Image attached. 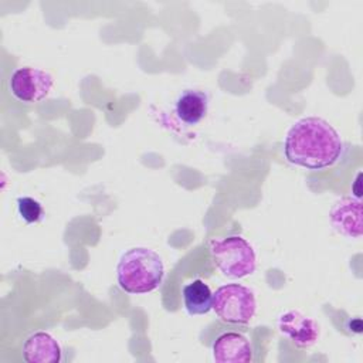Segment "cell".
Instances as JSON below:
<instances>
[{
	"instance_id": "cell-4",
	"label": "cell",
	"mask_w": 363,
	"mask_h": 363,
	"mask_svg": "<svg viewBox=\"0 0 363 363\" xmlns=\"http://www.w3.org/2000/svg\"><path fill=\"white\" fill-rule=\"evenodd\" d=\"M213 309L216 315L230 325H247L257 311L254 292L240 284H225L213 294Z\"/></svg>"
},
{
	"instance_id": "cell-2",
	"label": "cell",
	"mask_w": 363,
	"mask_h": 363,
	"mask_svg": "<svg viewBox=\"0 0 363 363\" xmlns=\"http://www.w3.org/2000/svg\"><path fill=\"white\" fill-rule=\"evenodd\" d=\"M164 277V265L157 252L146 247H133L122 254L116 265L118 285L133 295L147 294L159 288Z\"/></svg>"
},
{
	"instance_id": "cell-8",
	"label": "cell",
	"mask_w": 363,
	"mask_h": 363,
	"mask_svg": "<svg viewBox=\"0 0 363 363\" xmlns=\"http://www.w3.org/2000/svg\"><path fill=\"white\" fill-rule=\"evenodd\" d=\"M217 363H248L252 360L251 342L238 332H224L211 345Z\"/></svg>"
},
{
	"instance_id": "cell-5",
	"label": "cell",
	"mask_w": 363,
	"mask_h": 363,
	"mask_svg": "<svg viewBox=\"0 0 363 363\" xmlns=\"http://www.w3.org/2000/svg\"><path fill=\"white\" fill-rule=\"evenodd\" d=\"M52 84L54 79L47 71L33 67L17 68L9 78L11 95L26 104H35L47 98Z\"/></svg>"
},
{
	"instance_id": "cell-3",
	"label": "cell",
	"mask_w": 363,
	"mask_h": 363,
	"mask_svg": "<svg viewBox=\"0 0 363 363\" xmlns=\"http://www.w3.org/2000/svg\"><path fill=\"white\" fill-rule=\"evenodd\" d=\"M210 255L220 272L231 279H241L251 275L257 267V257L252 245L241 235H230L210 241Z\"/></svg>"
},
{
	"instance_id": "cell-12",
	"label": "cell",
	"mask_w": 363,
	"mask_h": 363,
	"mask_svg": "<svg viewBox=\"0 0 363 363\" xmlns=\"http://www.w3.org/2000/svg\"><path fill=\"white\" fill-rule=\"evenodd\" d=\"M17 210H18L20 217L27 224L38 223L44 216V210H43V206L40 204V201H37L33 197H27V196L17 199Z\"/></svg>"
},
{
	"instance_id": "cell-7",
	"label": "cell",
	"mask_w": 363,
	"mask_h": 363,
	"mask_svg": "<svg viewBox=\"0 0 363 363\" xmlns=\"http://www.w3.org/2000/svg\"><path fill=\"white\" fill-rule=\"evenodd\" d=\"M329 220L332 227L347 238L362 235V203L354 197H342L330 208Z\"/></svg>"
},
{
	"instance_id": "cell-6",
	"label": "cell",
	"mask_w": 363,
	"mask_h": 363,
	"mask_svg": "<svg viewBox=\"0 0 363 363\" xmlns=\"http://www.w3.org/2000/svg\"><path fill=\"white\" fill-rule=\"evenodd\" d=\"M279 332L288 337L296 347L308 349L319 337V325L315 319L299 311H286L278 318Z\"/></svg>"
},
{
	"instance_id": "cell-1",
	"label": "cell",
	"mask_w": 363,
	"mask_h": 363,
	"mask_svg": "<svg viewBox=\"0 0 363 363\" xmlns=\"http://www.w3.org/2000/svg\"><path fill=\"white\" fill-rule=\"evenodd\" d=\"M345 143L339 132L325 119L306 116L295 122L284 140L285 159L308 170H322L336 164Z\"/></svg>"
},
{
	"instance_id": "cell-11",
	"label": "cell",
	"mask_w": 363,
	"mask_h": 363,
	"mask_svg": "<svg viewBox=\"0 0 363 363\" xmlns=\"http://www.w3.org/2000/svg\"><path fill=\"white\" fill-rule=\"evenodd\" d=\"M183 302L189 315H204L213 309V292L203 279H194L183 286Z\"/></svg>"
},
{
	"instance_id": "cell-9",
	"label": "cell",
	"mask_w": 363,
	"mask_h": 363,
	"mask_svg": "<svg viewBox=\"0 0 363 363\" xmlns=\"http://www.w3.org/2000/svg\"><path fill=\"white\" fill-rule=\"evenodd\" d=\"M21 354L27 363H58L62 359L60 343L48 332L30 335L23 345Z\"/></svg>"
},
{
	"instance_id": "cell-10",
	"label": "cell",
	"mask_w": 363,
	"mask_h": 363,
	"mask_svg": "<svg viewBox=\"0 0 363 363\" xmlns=\"http://www.w3.org/2000/svg\"><path fill=\"white\" fill-rule=\"evenodd\" d=\"M208 111V95L199 89H186L176 101V115L186 125L199 123Z\"/></svg>"
}]
</instances>
